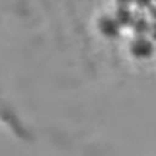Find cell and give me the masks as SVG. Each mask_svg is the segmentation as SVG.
Segmentation results:
<instances>
[{"label": "cell", "mask_w": 156, "mask_h": 156, "mask_svg": "<svg viewBox=\"0 0 156 156\" xmlns=\"http://www.w3.org/2000/svg\"><path fill=\"white\" fill-rule=\"evenodd\" d=\"M130 52L133 56L138 57V58H146L150 57L154 52V45L151 44L150 40L145 39V38H138L136 40H134L130 45Z\"/></svg>", "instance_id": "cell-1"}, {"label": "cell", "mask_w": 156, "mask_h": 156, "mask_svg": "<svg viewBox=\"0 0 156 156\" xmlns=\"http://www.w3.org/2000/svg\"><path fill=\"white\" fill-rule=\"evenodd\" d=\"M136 5L139 7H147V6H151V0H135Z\"/></svg>", "instance_id": "cell-4"}, {"label": "cell", "mask_w": 156, "mask_h": 156, "mask_svg": "<svg viewBox=\"0 0 156 156\" xmlns=\"http://www.w3.org/2000/svg\"><path fill=\"white\" fill-rule=\"evenodd\" d=\"M150 30H151V33H152V37L156 39V22L152 24V27H151V29H150Z\"/></svg>", "instance_id": "cell-7"}, {"label": "cell", "mask_w": 156, "mask_h": 156, "mask_svg": "<svg viewBox=\"0 0 156 156\" xmlns=\"http://www.w3.org/2000/svg\"><path fill=\"white\" fill-rule=\"evenodd\" d=\"M133 28H134V32H135L136 34H139V35H144V34H146V33L151 29L149 22H147L145 18H141V17L136 18V20L133 22Z\"/></svg>", "instance_id": "cell-3"}, {"label": "cell", "mask_w": 156, "mask_h": 156, "mask_svg": "<svg viewBox=\"0 0 156 156\" xmlns=\"http://www.w3.org/2000/svg\"><path fill=\"white\" fill-rule=\"evenodd\" d=\"M150 13H151V17H152V18L155 20V22H156V6H151Z\"/></svg>", "instance_id": "cell-6"}, {"label": "cell", "mask_w": 156, "mask_h": 156, "mask_svg": "<svg viewBox=\"0 0 156 156\" xmlns=\"http://www.w3.org/2000/svg\"><path fill=\"white\" fill-rule=\"evenodd\" d=\"M133 1H135V0H117L119 7H128V5L130 2H133Z\"/></svg>", "instance_id": "cell-5"}, {"label": "cell", "mask_w": 156, "mask_h": 156, "mask_svg": "<svg viewBox=\"0 0 156 156\" xmlns=\"http://www.w3.org/2000/svg\"><path fill=\"white\" fill-rule=\"evenodd\" d=\"M116 21L118 22V24L122 26H129L133 24L134 20H133V15L130 12V10L128 7H119L116 12Z\"/></svg>", "instance_id": "cell-2"}]
</instances>
